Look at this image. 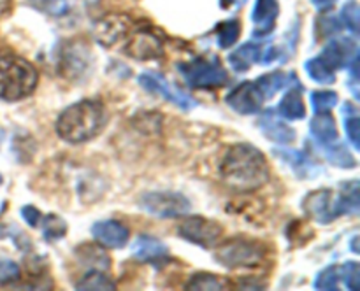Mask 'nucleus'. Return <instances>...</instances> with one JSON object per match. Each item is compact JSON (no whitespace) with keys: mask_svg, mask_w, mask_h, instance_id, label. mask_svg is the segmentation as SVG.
Masks as SVG:
<instances>
[{"mask_svg":"<svg viewBox=\"0 0 360 291\" xmlns=\"http://www.w3.org/2000/svg\"><path fill=\"white\" fill-rule=\"evenodd\" d=\"M221 181L238 193H250L269 181V163L252 144H234L224 153L218 167Z\"/></svg>","mask_w":360,"mask_h":291,"instance_id":"nucleus-1","label":"nucleus"},{"mask_svg":"<svg viewBox=\"0 0 360 291\" xmlns=\"http://www.w3.org/2000/svg\"><path fill=\"white\" fill-rule=\"evenodd\" d=\"M108 121L101 102L81 100L69 105L56 121V133L69 144H83L97 137Z\"/></svg>","mask_w":360,"mask_h":291,"instance_id":"nucleus-2","label":"nucleus"},{"mask_svg":"<svg viewBox=\"0 0 360 291\" xmlns=\"http://www.w3.org/2000/svg\"><path fill=\"white\" fill-rule=\"evenodd\" d=\"M39 83V74L32 63L18 56L0 58V98L16 102L34 93Z\"/></svg>","mask_w":360,"mask_h":291,"instance_id":"nucleus-3","label":"nucleus"},{"mask_svg":"<svg viewBox=\"0 0 360 291\" xmlns=\"http://www.w3.org/2000/svg\"><path fill=\"white\" fill-rule=\"evenodd\" d=\"M176 69L192 90H214L229 81L227 70L217 60L193 58L190 62H178Z\"/></svg>","mask_w":360,"mask_h":291,"instance_id":"nucleus-4","label":"nucleus"},{"mask_svg":"<svg viewBox=\"0 0 360 291\" xmlns=\"http://www.w3.org/2000/svg\"><path fill=\"white\" fill-rule=\"evenodd\" d=\"M214 256H217V262L227 269H253L264 262L266 248L257 241L236 238L220 245Z\"/></svg>","mask_w":360,"mask_h":291,"instance_id":"nucleus-5","label":"nucleus"},{"mask_svg":"<svg viewBox=\"0 0 360 291\" xmlns=\"http://www.w3.org/2000/svg\"><path fill=\"white\" fill-rule=\"evenodd\" d=\"M141 209L146 210L148 214L160 219H174V217H183L192 210L188 198L181 193L174 191H150L144 193L139 200Z\"/></svg>","mask_w":360,"mask_h":291,"instance_id":"nucleus-6","label":"nucleus"},{"mask_svg":"<svg viewBox=\"0 0 360 291\" xmlns=\"http://www.w3.org/2000/svg\"><path fill=\"white\" fill-rule=\"evenodd\" d=\"M221 234H224V228L218 221L200 216L188 217L178 226L179 237L206 249L213 248L218 238L221 237Z\"/></svg>","mask_w":360,"mask_h":291,"instance_id":"nucleus-7","label":"nucleus"},{"mask_svg":"<svg viewBox=\"0 0 360 291\" xmlns=\"http://www.w3.org/2000/svg\"><path fill=\"white\" fill-rule=\"evenodd\" d=\"M137 83H139L146 91L160 95V97H164L167 102L181 107L183 111H190V109H193L197 105L192 97H188V95H186L185 91L179 90V88H176L174 84H172L171 81L165 79L162 74L144 72L137 77Z\"/></svg>","mask_w":360,"mask_h":291,"instance_id":"nucleus-8","label":"nucleus"},{"mask_svg":"<svg viewBox=\"0 0 360 291\" xmlns=\"http://www.w3.org/2000/svg\"><path fill=\"white\" fill-rule=\"evenodd\" d=\"M125 55L132 58L146 62V60H157L164 56V44L160 37L150 30H136L132 32L130 39L127 41Z\"/></svg>","mask_w":360,"mask_h":291,"instance_id":"nucleus-9","label":"nucleus"},{"mask_svg":"<svg viewBox=\"0 0 360 291\" xmlns=\"http://www.w3.org/2000/svg\"><path fill=\"white\" fill-rule=\"evenodd\" d=\"M225 102H227L229 107H231L232 111L238 112V114L250 116L262 111L264 97L253 81L252 83L246 81V83H241L238 88H234V90L227 95Z\"/></svg>","mask_w":360,"mask_h":291,"instance_id":"nucleus-10","label":"nucleus"},{"mask_svg":"<svg viewBox=\"0 0 360 291\" xmlns=\"http://www.w3.org/2000/svg\"><path fill=\"white\" fill-rule=\"evenodd\" d=\"M336 195L330 189H319L309 193L302 202V209L309 217L320 224L333 223L338 217L336 214Z\"/></svg>","mask_w":360,"mask_h":291,"instance_id":"nucleus-11","label":"nucleus"},{"mask_svg":"<svg viewBox=\"0 0 360 291\" xmlns=\"http://www.w3.org/2000/svg\"><path fill=\"white\" fill-rule=\"evenodd\" d=\"M130 25L132 23L127 16H120V14L104 16L94 27L95 41L104 46V48H112L116 42H120L129 35Z\"/></svg>","mask_w":360,"mask_h":291,"instance_id":"nucleus-12","label":"nucleus"},{"mask_svg":"<svg viewBox=\"0 0 360 291\" xmlns=\"http://www.w3.org/2000/svg\"><path fill=\"white\" fill-rule=\"evenodd\" d=\"M91 235L101 245L109 249H122L125 248L130 238L129 228L116 219L97 221L91 226Z\"/></svg>","mask_w":360,"mask_h":291,"instance_id":"nucleus-13","label":"nucleus"},{"mask_svg":"<svg viewBox=\"0 0 360 291\" xmlns=\"http://www.w3.org/2000/svg\"><path fill=\"white\" fill-rule=\"evenodd\" d=\"M359 56V48L350 37L334 39L323 48L320 58L329 63L334 70L347 69L348 63Z\"/></svg>","mask_w":360,"mask_h":291,"instance_id":"nucleus-14","label":"nucleus"},{"mask_svg":"<svg viewBox=\"0 0 360 291\" xmlns=\"http://www.w3.org/2000/svg\"><path fill=\"white\" fill-rule=\"evenodd\" d=\"M280 14L278 0H255L252 11L253 37H267L276 27V18Z\"/></svg>","mask_w":360,"mask_h":291,"instance_id":"nucleus-15","label":"nucleus"},{"mask_svg":"<svg viewBox=\"0 0 360 291\" xmlns=\"http://www.w3.org/2000/svg\"><path fill=\"white\" fill-rule=\"evenodd\" d=\"M260 132L267 137L269 140L276 144H290L295 140V130L290 125L281 119L280 114H276L274 109H267L259 119Z\"/></svg>","mask_w":360,"mask_h":291,"instance_id":"nucleus-16","label":"nucleus"},{"mask_svg":"<svg viewBox=\"0 0 360 291\" xmlns=\"http://www.w3.org/2000/svg\"><path fill=\"white\" fill-rule=\"evenodd\" d=\"M134 258L143 263H157L169 256L167 245L151 235H139L132 248Z\"/></svg>","mask_w":360,"mask_h":291,"instance_id":"nucleus-17","label":"nucleus"},{"mask_svg":"<svg viewBox=\"0 0 360 291\" xmlns=\"http://www.w3.org/2000/svg\"><path fill=\"white\" fill-rule=\"evenodd\" d=\"M264 51H266V46L255 44V42H246V44L239 46L238 49L229 55V63L232 65V69L236 72H246V70L252 69L255 63L262 65L264 60Z\"/></svg>","mask_w":360,"mask_h":291,"instance_id":"nucleus-18","label":"nucleus"},{"mask_svg":"<svg viewBox=\"0 0 360 291\" xmlns=\"http://www.w3.org/2000/svg\"><path fill=\"white\" fill-rule=\"evenodd\" d=\"M288 167L294 170V174L301 179H311L315 177L316 174H320L322 168L319 167L316 163H313L311 158L306 156L302 151H295V149H278L274 151Z\"/></svg>","mask_w":360,"mask_h":291,"instance_id":"nucleus-19","label":"nucleus"},{"mask_svg":"<svg viewBox=\"0 0 360 291\" xmlns=\"http://www.w3.org/2000/svg\"><path fill=\"white\" fill-rule=\"evenodd\" d=\"M278 114L288 121H299L306 116V105L304 98H302V86L301 84H294L290 90L287 91L283 98H281L280 105H278Z\"/></svg>","mask_w":360,"mask_h":291,"instance_id":"nucleus-20","label":"nucleus"},{"mask_svg":"<svg viewBox=\"0 0 360 291\" xmlns=\"http://www.w3.org/2000/svg\"><path fill=\"white\" fill-rule=\"evenodd\" d=\"M253 83H255V86L259 88V91L262 93L264 100H269V98H273L274 95H276L280 90H283L287 84H290V86H294V84H301L299 83L297 77H295L294 72H290V74H283V72L264 74V76L257 77Z\"/></svg>","mask_w":360,"mask_h":291,"instance_id":"nucleus-21","label":"nucleus"},{"mask_svg":"<svg viewBox=\"0 0 360 291\" xmlns=\"http://www.w3.org/2000/svg\"><path fill=\"white\" fill-rule=\"evenodd\" d=\"M60 63H62V76L79 77L81 74L86 72L88 65H90V55L84 48L69 46L67 49H63V56Z\"/></svg>","mask_w":360,"mask_h":291,"instance_id":"nucleus-22","label":"nucleus"},{"mask_svg":"<svg viewBox=\"0 0 360 291\" xmlns=\"http://www.w3.org/2000/svg\"><path fill=\"white\" fill-rule=\"evenodd\" d=\"M309 132L319 146H326L338 140L336 121L329 112H316V116L309 123Z\"/></svg>","mask_w":360,"mask_h":291,"instance_id":"nucleus-23","label":"nucleus"},{"mask_svg":"<svg viewBox=\"0 0 360 291\" xmlns=\"http://www.w3.org/2000/svg\"><path fill=\"white\" fill-rule=\"evenodd\" d=\"M359 181H350L345 182L341 186V193L336 196V214L338 216H343V214H359V205H360V196H359Z\"/></svg>","mask_w":360,"mask_h":291,"instance_id":"nucleus-24","label":"nucleus"},{"mask_svg":"<svg viewBox=\"0 0 360 291\" xmlns=\"http://www.w3.org/2000/svg\"><path fill=\"white\" fill-rule=\"evenodd\" d=\"M229 280L225 277L214 276V273L207 272H197L190 277L186 290L193 291H224L229 287Z\"/></svg>","mask_w":360,"mask_h":291,"instance_id":"nucleus-25","label":"nucleus"},{"mask_svg":"<svg viewBox=\"0 0 360 291\" xmlns=\"http://www.w3.org/2000/svg\"><path fill=\"white\" fill-rule=\"evenodd\" d=\"M320 147H322V153H323V156L327 158V161L333 165H336V167L354 168L355 165H357L354 154L348 151V147L345 146V144L338 142V140L336 142L326 144V146H320Z\"/></svg>","mask_w":360,"mask_h":291,"instance_id":"nucleus-26","label":"nucleus"},{"mask_svg":"<svg viewBox=\"0 0 360 291\" xmlns=\"http://www.w3.org/2000/svg\"><path fill=\"white\" fill-rule=\"evenodd\" d=\"M304 70H306V74L309 76V79L315 81V83H319V84H334L336 83V74H334L336 70H334L329 63L323 62L320 56L308 60V62L304 63Z\"/></svg>","mask_w":360,"mask_h":291,"instance_id":"nucleus-27","label":"nucleus"},{"mask_svg":"<svg viewBox=\"0 0 360 291\" xmlns=\"http://www.w3.org/2000/svg\"><path fill=\"white\" fill-rule=\"evenodd\" d=\"M115 287V283L105 276V270L95 269H90V272L84 273L83 279L76 284V290L81 291H112Z\"/></svg>","mask_w":360,"mask_h":291,"instance_id":"nucleus-28","label":"nucleus"},{"mask_svg":"<svg viewBox=\"0 0 360 291\" xmlns=\"http://www.w3.org/2000/svg\"><path fill=\"white\" fill-rule=\"evenodd\" d=\"M76 252H77V258H79L84 265L90 266V269L108 270L109 266H111V259H109V256L105 255L101 248H97V245L84 244L81 245V248H77Z\"/></svg>","mask_w":360,"mask_h":291,"instance_id":"nucleus-29","label":"nucleus"},{"mask_svg":"<svg viewBox=\"0 0 360 291\" xmlns=\"http://www.w3.org/2000/svg\"><path fill=\"white\" fill-rule=\"evenodd\" d=\"M239 35H241V23L236 18L221 21L217 27V42L221 49L232 48L238 42Z\"/></svg>","mask_w":360,"mask_h":291,"instance_id":"nucleus-30","label":"nucleus"},{"mask_svg":"<svg viewBox=\"0 0 360 291\" xmlns=\"http://www.w3.org/2000/svg\"><path fill=\"white\" fill-rule=\"evenodd\" d=\"M39 224L42 226V235H44V238L48 242L60 241L67 234V223L62 217L56 216V214H48V216L42 217Z\"/></svg>","mask_w":360,"mask_h":291,"instance_id":"nucleus-31","label":"nucleus"},{"mask_svg":"<svg viewBox=\"0 0 360 291\" xmlns=\"http://www.w3.org/2000/svg\"><path fill=\"white\" fill-rule=\"evenodd\" d=\"M343 112L347 114L345 116V132H347V139L350 140V144L355 149H360V119L357 109H355L354 105L347 104L343 107Z\"/></svg>","mask_w":360,"mask_h":291,"instance_id":"nucleus-32","label":"nucleus"},{"mask_svg":"<svg viewBox=\"0 0 360 291\" xmlns=\"http://www.w3.org/2000/svg\"><path fill=\"white\" fill-rule=\"evenodd\" d=\"M340 23L341 27H347L352 35H359V25H360V9L359 4L355 0H348L343 6L340 14Z\"/></svg>","mask_w":360,"mask_h":291,"instance_id":"nucleus-33","label":"nucleus"},{"mask_svg":"<svg viewBox=\"0 0 360 291\" xmlns=\"http://www.w3.org/2000/svg\"><path fill=\"white\" fill-rule=\"evenodd\" d=\"M341 280V270L340 266L333 265V266H327V269H323L322 272L316 276L315 279V287L316 290H323V291H336L338 284H340Z\"/></svg>","mask_w":360,"mask_h":291,"instance_id":"nucleus-34","label":"nucleus"},{"mask_svg":"<svg viewBox=\"0 0 360 291\" xmlns=\"http://www.w3.org/2000/svg\"><path fill=\"white\" fill-rule=\"evenodd\" d=\"M34 9L41 11V13L48 14V16H63L69 11L70 4L69 0H28Z\"/></svg>","mask_w":360,"mask_h":291,"instance_id":"nucleus-35","label":"nucleus"},{"mask_svg":"<svg viewBox=\"0 0 360 291\" xmlns=\"http://www.w3.org/2000/svg\"><path fill=\"white\" fill-rule=\"evenodd\" d=\"M338 102H340V97H338L336 91L320 90L311 93V105L315 112H329L330 109L336 107Z\"/></svg>","mask_w":360,"mask_h":291,"instance_id":"nucleus-36","label":"nucleus"},{"mask_svg":"<svg viewBox=\"0 0 360 291\" xmlns=\"http://www.w3.org/2000/svg\"><path fill=\"white\" fill-rule=\"evenodd\" d=\"M21 279V269L13 259H0V286L18 283Z\"/></svg>","mask_w":360,"mask_h":291,"instance_id":"nucleus-37","label":"nucleus"},{"mask_svg":"<svg viewBox=\"0 0 360 291\" xmlns=\"http://www.w3.org/2000/svg\"><path fill=\"white\" fill-rule=\"evenodd\" d=\"M341 279L345 280L348 290H357L360 284V265L357 262H347L341 266Z\"/></svg>","mask_w":360,"mask_h":291,"instance_id":"nucleus-38","label":"nucleus"},{"mask_svg":"<svg viewBox=\"0 0 360 291\" xmlns=\"http://www.w3.org/2000/svg\"><path fill=\"white\" fill-rule=\"evenodd\" d=\"M21 217H23L25 223H27L28 226L35 228V226H39V223H41L42 214L37 207L25 205V207H21Z\"/></svg>","mask_w":360,"mask_h":291,"instance_id":"nucleus-39","label":"nucleus"},{"mask_svg":"<svg viewBox=\"0 0 360 291\" xmlns=\"http://www.w3.org/2000/svg\"><path fill=\"white\" fill-rule=\"evenodd\" d=\"M336 2H338V0H311V4H313V6H315L319 11H329V9H333L334 4H336Z\"/></svg>","mask_w":360,"mask_h":291,"instance_id":"nucleus-40","label":"nucleus"},{"mask_svg":"<svg viewBox=\"0 0 360 291\" xmlns=\"http://www.w3.org/2000/svg\"><path fill=\"white\" fill-rule=\"evenodd\" d=\"M224 9H239L246 4V0H220Z\"/></svg>","mask_w":360,"mask_h":291,"instance_id":"nucleus-41","label":"nucleus"},{"mask_svg":"<svg viewBox=\"0 0 360 291\" xmlns=\"http://www.w3.org/2000/svg\"><path fill=\"white\" fill-rule=\"evenodd\" d=\"M9 6H11V0H0V16L7 13Z\"/></svg>","mask_w":360,"mask_h":291,"instance_id":"nucleus-42","label":"nucleus"},{"mask_svg":"<svg viewBox=\"0 0 360 291\" xmlns=\"http://www.w3.org/2000/svg\"><path fill=\"white\" fill-rule=\"evenodd\" d=\"M357 242H359V235H355V237L350 241V249L355 252V255L360 251V249L357 248Z\"/></svg>","mask_w":360,"mask_h":291,"instance_id":"nucleus-43","label":"nucleus"},{"mask_svg":"<svg viewBox=\"0 0 360 291\" xmlns=\"http://www.w3.org/2000/svg\"><path fill=\"white\" fill-rule=\"evenodd\" d=\"M2 181H4V179H2V175H0V184H2Z\"/></svg>","mask_w":360,"mask_h":291,"instance_id":"nucleus-44","label":"nucleus"}]
</instances>
